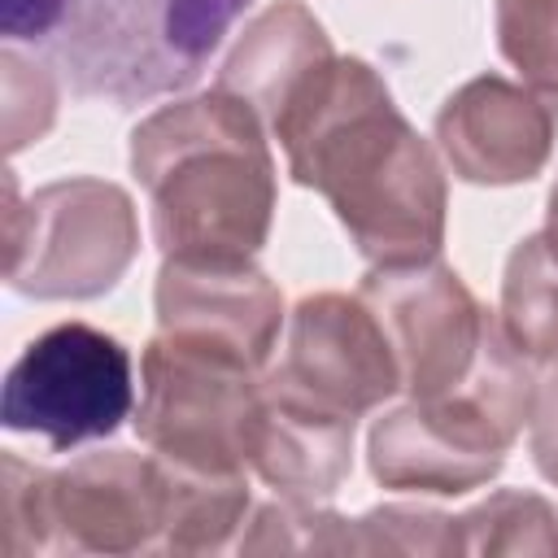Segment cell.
Listing matches in <instances>:
<instances>
[{"mask_svg": "<svg viewBox=\"0 0 558 558\" xmlns=\"http://www.w3.org/2000/svg\"><path fill=\"white\" fill-rule=\"evenodd\" d=\"M288 174L314 187L371 266L427 262L445 244L449 183L362 57H331L270 126Z\"/></svg>", "mask_w": 558, "mask_h": 558, "instance_id": "1", "label": "cell"}, {"mask_svg": "<svg viewBox=\"0 0 558 558\" xmlns=\"http://www.w3.org/2000/svg\"><path fill=\"white\" fill-rule=\"evenodd\" d=\"M131 170L153 205V240L183 262H244L275 218L266 122L227 87L161 105L131 131Z\"/></svg>", "mask_w": 558, "mask_h": 558, "instance_id": "2", "label": "cell"}, {"mask_svg": "<svg viewBox=\"0 0 558 558\" xmlns=\"http://www.w3.org/2000/svg\"><path fill=\"white\" fill-rule=\"evenodd\" d=\"M253 0H0L9 44L44 57L78 100L135 109L187 92Z\"/></svg>", "mask_w": 558, "mask_h": 558, "instance_id": "3", "label": "cell"}, {"mask_svg": "<svg viewBox=\"0 0 558 558\" xmlns=\"http://www.w3.org/2000/svg\"><path fill=\"white\" fill-rule=\"evenodd\" d=\"M536 366L510 344L501 318L471 379L445 397L405 401L366 436L371 475L397 493L458 497L488 484L532 418Z\"/></svg>", "mask_w": 558, "mask_h": 558, "instance_id": "4", "label": "cell"}, {"mask_svg": "<svg viewBox=\"0 0 558 558\" xmlns=\"http://www.w3.org/2000/svg\"><path fill=\"white\" fill-rule=\"evenodd\" d=\"M266 366L235 340L161 327L140 357V440L192 471H253Z\"/></svg>", "mask_w": 558, "mask_h": 558, "instance_id": "5", "label": "cell"}, {"mask_svg": "<svg viewBox=\"0 0 558 558\" xmlns=\"http://www.w3.org/2000/svg\"><path fill=\"white\" fill-rule=\"evenodd\" d=\"M166 536V480L157 453L96 449L70 466L4 453L9 554H144Z\"/></svg>", "mask_w": 558, "mask_h": 558, "instance_id": "6", "label": "cell"}, {"mask_svg": "<svg viewBox=\"0 0 558 558\" xmlns=\"http://www.w3.org/2000/svg\"><path fill=\"white\" fill-rule=\"evenodd\" d=\"M9 266L13 292L35 301H87L109 292L140 248L131 196L109 179H57L17 205L9 179Z\"/></svg>", "mask_w": 558, "mask_h": 558, "instance_id": "7", "label": "cell"}, {"mask_svg": "<svg viewBox=\"0 0 558 558\" xmlns=\"http://www.w3.org/2000/svg\"><path fill=\"white\" fill-rule=\"evenodd\" d=\"M135 414V371L122 340L87 323L39 331L4 375L0 423L44 436L52 449H78L113 436Z\"/></svg>", "mask_w": 558, "mask_h": 558, "instance_id": "8", "label": "cell"}, {"mask_svg": "<svg viewBox=\"0 0 558 558\" xmlns=\"http://www.w3.org/2000/svg\"><path fill=\"white\" fill-rule=\"evenodd\" d=\"M357 296L375 310L401 366V392L414 401L462 388L497 327L462 275L436 257L410 266H371Z\"/></svg>", "mask_w": 558, "mask_h": 558, "instance_id": "9", "label": "cell"}, {"mask_svg": "<svg viewBox=\"0 0 558 558\" xmlns=\"http://www.w3.org/2000/svg\"><path fill=\"white\" fill-rule=\"evenodd\" d=\"M266 384L323 410L362 418L401 392V366L362 296L314 292L288 314L283 357L266 366Z\"/></svg>", "mask_w": 558, "mask_h": 558, "instance_id": "10", "label": "cell"}, {"mask_svg": "<svg viewBox=\"0 0 558 558\" xmlns=\"http://www.w3.org/2000/svg\"><path fill=\"white\" fill-rule=\"evenodd\" d=\"M558 135V100L501 74L462 83L436 113V148L462 183L506 187L545 170Z\"/></svg>", "mask_w": 558, "mask_h": 558, "instance_id": "11", "label": "cell"}, {"mask_svg": "<svg viewBox=\"0 0 558 558\" xmlns=\"http://www.w3.org/2000/svg\"><path fill=\"white\" fill-rule=\"evenodd\" d=\"M157 327H192L248 349L262 366L283 331V296L266 270L244 262L166 257L157 270Z\"/></svg>", "mask_w": 558, "mask_h": 558, "instance_id": "12", "label": "cell"}, {"mask_svg": "<svg viewBox=\"0 0 558 558\" xmlns=\"http://www.w3.org/2000/svg\"><path fill=\"white\" fill-rule=\"evenodd\" d=\"M331 57L336 52L323 22L301 0H279L248 22L240 44L222 61L218 87L248 100L270 131Z\"/></svg>", "mask_w": 558, "mask_h": 558, "instance_id": "13", "label": "cell"}, {"mask_svg": "<svg viewBox=\"0 0 558 558\" xmlns=\"http://www.w3.org/2000/svg\"><path fill=\"white\" fill-rule=\"evenodd\" d=\"M266 384V375H262ZM353 423L349 414L301 401L266 384V418L253 453V471L279 493L301 501L331 497L353 466Z\"/></svg>", "mask_w": 558, "mask_h": 558, "instance_id": "14", "label": "cell"}, {"mask_svg": "<svg viewBox=\"0 0 558 558\" xmlns=\"http://www.w3.org/2000/svg\"><path fill=\"white\" fill-rule=\"evenodd\" d=\"M166 480V554H218L248 523V471H192L161 458Z\"/></svg>", "mask_w": 558, "mask_h": 558, "instance_id": "15", "label": "cell"}, {"mask_svg": "<svg viewBox=\"0 0 558 558\" xmlns=\"http://www.w3.org/2000/svg\"><path fill=\"white\" fill-rule=\"evenodd\" d=\"M501 331L532 362H558V248L545 231L514 244L501 279Z\"/></svg>", "mask_w": 558, "mask_h": 558, "instance_id": "16", "label": "cell"}, {"mask_svg": "<svg viewBox=\"0 0 558 558\" xmlns=\"http://www.w3.org/2000/svg\"><path fill=\"white\" fill-rule=\"evenodd\" d=\"M449 554H558V506L501 488L449 519Z\"/></svg>", "mask_w": 558, "mask_h": 558, "instance_id": "17", "label": "cell"}, {"mask_svg": "<svg viewBox=\"0 0 558 558\" xmlns=\"http://www.w3.org/2000/svg\"><path fill=\"white\" fill-rule=\"evenodd\" d=\"M235 549L240 554H357V527L353 519L318 501L279 497L253 510L248 532H240Z\"/></svg>", "mask_w": 558, "mask_h": 558, "instance_id": "18", "label": "cell"}, {"mask_svg": "<svg viewBox=\"0 0 558 558\" xmlns=\"http://www.w3.org/2000/svg\"><path fill=\"white\" fill-rule=\"evenodd\" d=\"M497 48L527 87L558 96V0H497Z\"/></svg>", "mask_w": 558, "mask_h": 558, "instance_id": "19", "label": "cell"}, {"mask_svg": "<svg viewBox=\"0 0 558 558\" xmlns=\"http://www.w3.org/2000/svg\"><path fill=\"white\" fill-rule=\"evenodd\" d=\"M449 519L423 506H379L353 519L357 554H449Z\"/></svg>", "mask_w": 558, "mask_h": 558, "instance_id": "20", "label": "cell"}, {"mask_svg": "<svg viewBox=\"0 0 558 558\" xmlns=\"http://www.w3.org/2000/svg\"><path fill=\"white\" fill-rule=\"evenodd\" d=\"M527 449L536 471L558 484V362L541 366L536 375V401H532V418H527Z\"/></svg>", "mask_w": 558, "mask_h": 558, "instance_id": "21", "label": "cell"}, {"mask_svg": "<svg viewBox=\"0 0 558 558\" xmlns=\"http://www.w3.org/2000/svg\"><path fill=\"white\" fill-rule=\"evenodd\" d=\"M541 231H545V240L558 248V183L549 187V201H545V227H541Z\"/></svg>", "mask_w": 558, "mask_h": 558, "instance_id": "22", "label": "cell"}]
</instances>
